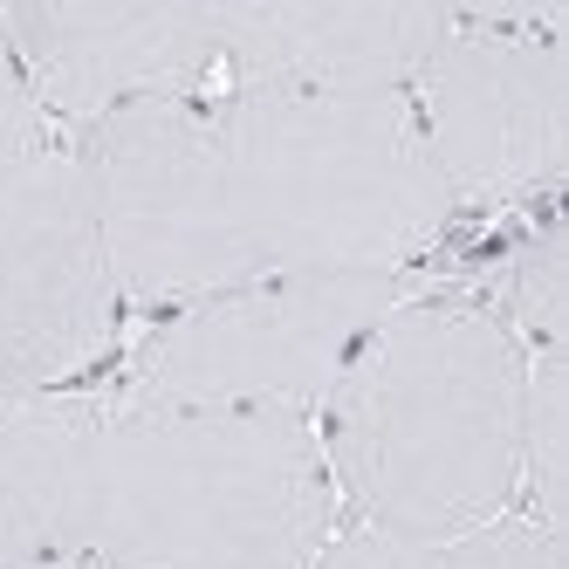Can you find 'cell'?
<instances>
[{
  "instance_id": "6da1fadb",
  "label": "cell",
  "mask_w": 569,
  "mask_h": 569,
  "mask_svg": "<svg viewBox=\"0 0 569 569\" xmlns=\"http://www.w3.org/2000/svg\"><path fill=\"white\" fill-rule=\"evenodd\" d=\"M528 343L460 281H412L357 343L316 446L350 528L439 556L521 508Z\"/></svg>"
},
{
  "instance_id": "7a4b0ae2",
  "label": "cell",
  "mask_w": 569,
  "mask_h": 569,
  "mask_svg": "<svg viewBox=\"0 0 569 569\" xmlns=\"http://www.w3.org/2000/svg\"><path fill=\"white\" fill-rule=\"evenodd\" d=\"M343 528L302 412L124 405L103 391L90 453L97 569H309Z\"/></svg>"
},
{
  "instance_id": "3957f363",
  "label": "cell",
  "mask_w": 569,
  "mask_h": 569,
  "mask_svg": "<svg viewBox=\"0 0 569 569\" xmlns=\"http://www.w3.org/2000/svg\"><path fill=\"white\" fill-rule=\"evenodd\" d=\"M233 207L268 274H405L453 248L460 207L385 90H213Z\"/></svg>"
},
{
  "instance_id": "277c9868",
  "label": "cell",
  "mask_w": 569,
  "mask_h": 569,
  "mask_svg": "<svg viewBox=\"0 0 569 569\" xmlns=\"http://www.w3.org/2000/svg\"><path fill=\"white\" fill-rule=\"evenodd\" d=\"M405 289V274H254L240 289L144 316V330L117 350V385L103 391L124 405L316 419L357 343Z\"/></svg>"
},
{
  "instance_id": "5b68a950",
  "label": "cell",
  "mask_w": 569,
  "mask_h": 569,
  "mask_svg": "<svg viewBox=\"0 0 569 569\" xmlns=\"http://www.w3.org/2000/svg\"><path fill=\"white\" fill-rule=\"evenodd\" d=\"M124 316H166L268 274L233 207V172L207 97L131 103L62 138Z\"/></svg>"
},
{
  "instance_id": "8992f818",
  "label": "cell",
  "mask_w": 569,
  "mask_h": 569,
  "mask_svg": "<svg viewBox=\"0 0 569 569\" xmlns=\"http://www.w3.org/2000/svg\"><path fill=\"white\" fill-rule=\"evenodd\" d=\"M405 103L460 220L556 207L569 158L562 8H453V28L412 76Z\"/></svg>"
},
{
  "instance_id": "52a82bcc",
  "label": "cell",
  "mask_w": 569,
  "mask_h": 569,
  "mask_svg": "<svg viewBox=\"0 0 569 569\" xmlns=\"http://www.w3.org/2000/svg\"><path fill=\"white\" fill-rule=\"evenodd\" d=\"M124 302L90 220V192L56 138L0 179V405L97 391L117 371Z\"/></svg>"
},
{
  "instance_id": "ba28073f",
  "label": "cell",
  "mask_w": 569,
  "mask_h": 569,
  "mask_svg": "<svg viewBox=\"0 0 569 569\" xmlns=\"http://www.w3.org/2000/svg\"><path fill=\"white\" fill-rule=\"evenodd\" d=\"M0 42L21 62L56 138L131 103L213 97L220 90V14L192 0H21L0 8Z\"/></svg>"
},
{
  "instance_id": "9c48e42d",
  "label": "cell",
  "mask_w": 569,
  "mask_h": 569,
  "mask_svg": "<svg viewBox=\"0 0 569 569\" xmlns=\"http://www.w3.org/2000/svg\"><path fill=\"white\" fill-rule=\"evenodd\" d=\"M220 14V90H385L405 97L446 42L453 8L240 0Z\"/></svg>"
},
{
  "instance_id": "30bf717a",
  "label": "cell",
  "mask_w": 569,
  "mask_h": 569,
  "mask_svg": "<svg viewBox=\"0 0 569 569\" xmlns=\"http://www.w3.org/2000/svg\"><path fill=\"white\" fill-rule=\"evenodd\" d=\"M97 426H103V385L0 405V569L90 556Z\"/></svg>"
},
{
  "instance_id": "8fae6325",
  "label": "cell",
  "mask_w": 569,
  "mask_h": 569,
  "mask_svg": "<svg viewBox=\"0 0 569 569\" xmlns=\"http://www.w3.org/2000/svg\"><path fill=\"white\" fill-rule=\"evenodd\" d=\"M432 562L439 569H562V536H556V528H542L536 515L515 508L501 521L473 528V536L446 542Z\"/></svg>"
},
{
  "instance_id": "7c38bea8",
  "label": "cell",
  "mask_w": 569,
  "mask_h": 569,
  "mask_svg": "<svg viewBox=\"0 0 569 569\" xmlns=\"http://www.w3.org/2000/svg\"><path fill=\"white\" fill-rule=\"evenodd\" d=\"M49 144H56V124L42 117V103H34L21 62L8 56V42H0V179L21 172L28 158L49 151Z\"/></svg>"
},
{
  "instance_id": "4fadbf2b",
  "label": "cell",
  "mask_w": 569,
  "mask_h": 569,
  "mask_svg": "<svg viewBox=\"0 0 569 569\" xmlns=\"http://www.w3.org/2000/svg\"><path fill=\"white\" fill-rule=\"evenodd\" d=\"M309 569H439L426 549H405V542H385V536H371V528H337L330 536V549H322Z\"/></svg>"
},
{
  "instance_id": "5bb4252c",
  "label": "cell",
  "mask_w": 569,
  "mask_h": 569,
  "mask_svg": "<svg viewBox=\"0 0 569 569\" xmlns=\"http://www.w3.org/2000/svg\"><path fill=\"white\" fill-rule=\"evenodd\" d=\"M8 569H97L90 556H49V562H8Z\"/></svg>"
}]
</instances>
